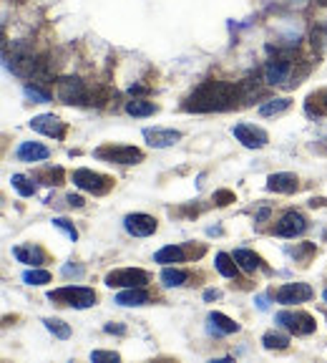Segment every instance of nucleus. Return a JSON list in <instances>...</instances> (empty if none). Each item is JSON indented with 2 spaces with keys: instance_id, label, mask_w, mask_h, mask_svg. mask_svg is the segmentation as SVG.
I'll return each mask as SVG.
<instances>
[{
  "instance_id": "nucleus-1",
  "label": "nucleus",
  "mask_w": 327,
  "mask_h": 363,
  "mask_svg": "<svg viewBox=\"0 0 327 363\" xmlns=\"http://www.w3.org/2000/svg\"><path fill=\"white\" fill-rule=\"evenodd\" d=\"M242 101V86L229 81H204L196 86L189 98L184 101V109L194 114H212V111H229Z\"/></svg>"
},
{
  "instance_id": "nucleus-2",
  "label": "nucleus",
  "mask_w": 327,
  "mask_h": 363,
  "mask_svg": "<svg viewBox=\"0 0 327 363\" xmlns=\"http://www.w3.org/2000/svg\"><path fill=\"white\" fill-rule=\"evenodd\" d=\"M48 300L55 302V305H63V308L84 310L96 305V291L84 288V285H63V288L48 291Z\"/></svg>"
},
{
  "instance_id": "nucleus-3",
  "label": "nucleus",
  "mask_w": 327,
  "mask_h": 363,
  "mask_svg": "<svg viewBox=\"0 0 327 363\" xmlns=\"http://www.w3.org/2000/svg\"><path fill=\"white\" fill-rule=\"evenodd\" d=\"M55 94H58V101L68 103V106L91 103V91H88V86H86L79 76H63V79H58Z\"/></svg>"
},
{
  "instance_id": "nucleus-4",
  "label": "nucleus",
  "mask_w": 327,
  "mask_h": 363,
  "mask_svg": "<svg viewBox=\"0 0 327 363\" xmlns=\"http://www.w3.org/2000/svg\"><path fill=\"white\" fill-rule=\"evenodd\" d=\"M93 157L101 159V162L131 167V164L144 162V151L136 149V146H126V144H106V146H98V149L93 151Z\"/></svg>"
},
{
  "instance_id": "nucleus-5",
  "label": "nucleus",
  "mask_w": 327,
  "mask_h": 363,
  "mask_svg": "<svg viewBox=\"0 0 327 363\" xmlns=\"http://www.w3.org/2000/svg\"><path fill=\"white\" fill-rule=\"evenodd\" d=\"M274 323L279 328H285V331L295 333V336H309L317 328L315 318L309 313H305V310H279L274 315Z\"/></svg>"
},
{
  "instance_id": "nucleus-6",
  "label": "nucleus",
  "mask_w": 327,
  "mask_h": 363,
  "mask_svg": "<svg viewBox=\"0 0 327 363\" xmlns=\"http://www.w3.org/2000/svg\"><path fill=\"white\" fill-rule=\"evenodd\" d=\"M71 179H73V184H76L79 189L96 194V197L111 192V187H114V179H111L109 174H98V172L86 170V167H81V170H73Z\"/></svg>"
},
{
  "instance_id": "nucleus-7",
  "label": "nucleus",
  "mask_w": 327,
  "mask_h": 363,
  "mask_svg": "<svg viewBox=\"0 0 327 363\" xmlns=\"http://www.w3.org/2000/svg\"><path fill=\"white\" fill-rule=\"evenodd\" d=\"M103 283L109 288H144L149 283V272L141 267H116L106 275Z\"/></svg>"
},
{
  "instance_id": "nucleus-8",
  "label": "nucleus",
  "mask_w": 327,
  "mask_h": 363,
  "mask_svg": "<svg viewBox=\"0 0 327 363\" xmlns=\"http://www.w3.org/2000/svg\"><path fill=\"white\" fill-rule=\"evenodd\" d=\"M232 136L247 149H265L269 136H267L265 129L255 127V124H234L232 127Z\"/></svg>"
},
{
  "instance_id": "nucleus-9",
  "label": "nucleus",
  "mask_w": 327,
  "mask_h": 363,
  "mask_svg": "<svg viewBox=\"0 0 327 363\" xmlns=\"http://www.w3.org/2000/svg\"><path fill=\"white\" fill-rule=\"evenodd\" d=\"M312 298H315V291L307 283H287L274 293V300L279 305H300V302H307Z\"/></svg>"
},
{
  "instance_id": "nucleus-10",
  "label": "nucleus",
  "mask_w": 327,
  "mask_h": 363,
  "mask_svg": "<svg viewBox=\"0 0 327 363\" xmlns=\"http://www.w3.org/2000/svg\"><path fill=\"white\" fill-rule=\"evenodd\" d=\"M305 232H307V219L295 210L285 212V215L279 217V222L274 224V235L287 237V240H295V237L305 235Z\"/></svg>"
},
{
  "instance_id": "nucleus-11",
  "label": "nucleus",
  "mask_w": 327,
  "mask_h": 363,
  "mask_svg": "<svg viewBox=\"0 0 327 363\" xmlns=\"http://www.w3.org/2000/svg\"><path fill=\"white\" fill-rule=\"evenodd\" d=\"M156 219L146 212H133V215H126L124 217V230L131 237H152L156 232Z\"/></svg>"
},
{
  "instance_id": "nucleus-12",
  "label": "nucleus",
  "mask_w": 327,
  "mask_h": 363,
  "mask_svg": "<svg viewBox=\"0 0 327 363\" xmlns=\"http://www.w3.org/2000/svg\"><path fill=\"white\" fill-rule=\"evenodd\" d=\"M31 129L51 139H63L66 136V121H61L55 114H38L31 119Z\"/></svg>"
},
{
  "instance_id": "nucleus-13",
  "label": "nucleus",
  "mask_w": 327,
  "mask_h": 363,
  "mask_svg": "<svg viewBox=\"0 0 327 363\" xmlns=\"http://www.w3.org/2000/svg\"><path fill=\"white\" fill-rule=\"evenodd\" d=\"M144 139L149 141V146L154 149H166V146H174L176 141L182 139V132H176V129H144Z\"/></svg>"
},
{
  "instance_id": "nucleus-14",
  "label": "nucleus",
  "mask_w": 327,
  "mask_h": 363,
  "mask_svg": "<svg viewBox=\"0 0 327 363\" xmlns=\"http://www.w3.org/2000/svg\"><path fill=\"white\" fill-rule=\"evenodd\" d=\"M13 257L18 262H25V265H43V262L48 260L46 257V250L41 248V245H33V242H25V245H15L13 248Z\"/></svg>"
},
{
  "instance_id": "nucleus-15",
  "label": "nucleus",
  "mask_w": 327,
  "mask_h": 363,
  "mask_svg": "<svg viewBox=\"0 0 327 363\" xmlns=\"http://www.w3.org/2000/svg\"><path fill=\"white\" fill-rule=\"evenodd\" d=\"M267 189L277 194H292L300 189V179L292 172H277V174L267 177Z\"/></svg>"
},
{
  "instance_id": "nucleus-16",
  "label": "nucleus",
  "mask_w": 327,
  "mask_h": 363,
  "mask_svg": "<svg viewBox=\"0 0 327 363\" xmlns=\"http://www.w3.org/2000/svg\"><path fill=\"white\" fill-rule=\"evenodd\" d=\"M15 157L25 164H33V162H46L51 157V149L48 146L38 144V141H20L18 149H15Z\"/></svg>"
},
{
  "instance_id": "nucleus-17",
  "label": "nucleus",
  "mask_w": 327,
  "mask_h": 363,
  "mask_svg": "<svg viewBox=\"0 0 327 363\" xmlns=\"http://www.w3.org/2000/svg\"><path fill=\"white\" fill-rule=\"evenodd\" d=\"M236 331H239V323L232 321L229 315L219 313V310L209 313V333H214V336H232Z\"/></svg>"
},
{
  "instance_id": "nucleus-18",
  "label": "nucleus",
  "mask_w": 327,
  "mask_h": 363,
  "mask_svg": "<svg viewBox=\"0 0 327 363\" xmlns=\"http://www.w3.org/2000/svg\"><path fill=\"white\" fill-rule=\"evenodd\" d=\"M232 257H234V262L239 265V270L247 272V275H252V272L262 267V257L247 248H236L234 253H232Z\"/></svg>"
},
{
  "instance_id": "nucleus-19",
  "label": "nucleus",
  "mask_w": 327,
  "mask_h": 363,
  "mask_svg": "<svg viewBox=\"0 0 327 363\" xmlns=\"http://www.w3.org/2000/svg\"><path fill=\"white\" fill-rule=\"evenodd\" d=\"M116 302L124 305V308H139V305H146L149 302V293L144 288H126L116 295Z\"/></svg>"
},
{
  "instance_id": "nucleus-20",
  "label": "nucleus",
  "mask_w": 327,
  "mask_h": 363,
  "mask_svg": "<svg viewBox=\"0 0 327 363\" xmlns=\"http://www.w3.org/2000/svg\"><path fill=\"white\" fill-rule=\"evenodd\" d=\"M187 260V253H184L182 245H166L154 255V262L159 265H171V262H184Z\"/></svg>"
},
{
  "instance_id": "nucleus-21",
  "label": "nucleus",
  "mask_w": 327,
  "mask_h": 363,
  "mask_svg": "<svg viewBox=\"0 0 327 363\" xmlns=\"http://www.w3.org/2000/svg\"><path fill=\"white\" fill-rule=\"evenodd\" d=\"M63 177H66V174H63L61 167H53V164H48V167L38 170L36 174H33V179L41 182V184H48V187H61Z\"/></svg>"
},
{
  "instance_id": "nucleus-22",
  "label": "nucleus",
  "mask_w": 327,
  "mask_h": 363,
  "mask_svg": "<svg viewBox=\"0 0 327 363\" xmlns=\"http://www.w3.org/2000/svg\"><path fill=\"white\" fill-rule=\"evenodd\" d=\"M156 111H159L156 103L144 101V98H133V101L126 103V114L128 116H136V119H144V116H154Z\"/></svg>"
},
{
  "instance_id": "nucleus-23",
  "label": "nucleus",
  "mask_w": 327,
  "mask_h": 363,
  "mask_svg": "<svg viewBox=\"0 0 327 363\" xmlns=\"http://www.w3.org/2000/svg\"><path fill=\"white\" fill-rule=\"evenodd\" d=\"M189 280V272L182 267H164L161 270V283L164 288H182Z\"/></svg>"
},
{
  "instance_id": "nucleus-24",
  "label": "nucleus",
  "mask_w": 327,
  "mask_h": 363,
  "mask_svg": "<svg viewBox=\"0 0 327 363\" xmlns=\"http://www.w3.org/2000/svg\"><path fill=\"white\" fill-rule=\"evenodd\" d=\"M214 267L219 270V275H225V278L234 280L236 278V270H239V265L234 262V257L227 253H217V257H214Z\"/></svg>"
},
{
  "instance_id": "nucleus-25",
  "label": "nucleus",
  "mask_w": 327,
  "mask_h": 363,
  "mask_svg": "<svg viewBox=\"0 0 327 363\" xmlns=\"http://www.w3.org/2000/svg\"><path fill=\"white\" fill-rule=\"evenodd\" d=\"M290 106H292V101L287 96L269 98V101H265L260 106V116H279V114H285Z\"/></svg>"
},
{
  "instance_id": "nucleus-26",
  "label": "nucleus",
  "mask_w": 327,
  "mask_h": 363,
  "mask_svg": "<svg viewBox=\"0 0 327 363\" xmlns=\"http://www.w3.org/2000/svg\"><path fill=\"white\" fill-rule=\"evenodd\" d=\"M262 345H265L267 351H285V348H290V338H287L285 333L269 331L262 336Z\"/></svg>"
},
{
  "instance_id": "nucleus-27",
  "label": "nucleus",
  "mask_w": 327,
  "mask_h": 363,
  "mask_svg": "<svg viewBox=\"0 0 327 363\" xmlns=\"http://www.w3.org/2000/svg\"><path fill=\"white\" fill-rule=\"evenodd\" d=\"M11 184L13 189L20 194V197H33L36 194V179L33 177H25V174H13L11 177Z\"/></svg>"
},
{
  "instance_id": "nucleus-28",
  "label": "nucleus",
  "mask_w": 327,
  "mask_h": 363,
  "mask_svg": "<svg viewBox=\"0 0 327 363\" xmlns=\"http://www.w3.org/2000/svg\"><path fill=\"white\" fill-rule=\"evenodd\" d=\"M287 255L295 257V262H300V265H307V262L312 260V255H315V245H312V242H300V245L287 250Z\"/></svg>"
},
{
  "instance_id": "nucleus-29",
  "label": "nucleus",
  "mask_w": 327,
  "mask_h": 363,
  "mask_svg": "<svg viewBox=\"0 0 327 363\" xmlns=\"http://www.w3.org/2000/svg\"><path fill=\"white\" fill-rule=\"evenodd\" d=\"M43 326L48 328L58 340H68L71 338V326L61 318H43Z\"/></svg>"
},
{
  "instance_id": "nucleus-30",
  "label": "nucleus",
  "mask_w": 327,
  "mask_h": 363,
  "mask_svg": "<svg viewBox=\"0 0 327 363\" xmlns=\"http://www.w3.org/2000/svg\"><path fill=\"white\" fill-rule=\"evenodd\" d=\"M309 43H312V49H315L317 53H322V51L327 49V23L312 25V30H309Z\"/></svg>"
},
{
  "instance_id": "nucleus-31",
  "label": "nucleus",
  "mask_w": 327,
  "mask_h": 363,
  "mask_svg": "<svg viewBox=\"0 0 327 363\" xmlns=\"http://www.w3.org/2000/svg\"><path fill=\"white\" fill-rule=\"evenodd\" d=\"M23 94H25V98H31L33 103H51L53 101L51 91L43 89V86H38V84H25Z\"/></svg>"
},
{
  "instance_id": "nucleus-32",
  "label": "nucleus",
  "mask_w": 327,
  "mask_h": 363,
  "mask_svg": "<svg viewBox=\"0 0 327 363\" xmlns=\"http://www.w3.org/2000/svg\"><path fill=\"white\" fill-rule=\"evenodd\" d=\"M23 283L25 285H46V283H51V272L48 270H38V267L25 270L23 272Z\"/></svg>"
},
{
  "instance_id": "nucleus-33",
  "label": "nucleus",
  "mask_w": 327,
  "mask_h": 363,
  "mask_svg": "<svg viewBox=\"0 0 327 363\" xmlns=\"http://www.w3.org/2000/svg\"><path fill=\"white\" fill-rule=\"evenodd\" d=\"M51 222H53V227H58V230H61V232H66L68 240H71V242L79 240V230H76V227H73V224L68 222L66 217H53V219H51Z\"/></svg>"
},
{
  "instance_id": "nucleus-34",
  "label": "nucleus",
  "mask_w": 327,
  "mask_h": 363,
  "mask_svg": "<svg viewBox=\"0 0 327 363\" xmlns=\"http://www.w3.org/2000/svg\"><path fill=\"white\" fill-rule=\"evenodd\" d=\"M91 361L93 363H103V361L116 363V361H121V356L116 351H91Z\"/></svg>"
},
{
  "instance_id": "nucleus-35",
  "label": "nucleus",
  "mask_w": 327,
  "mask_h": 363,
  "mask_svg": "<svg viewBox=\"0 0 327 363\" xmlns=\"http://www.w3.org/2000/svg\"><path fill=\"white\" fill-rule=\"evenodd\" d=\"M109 98H111V91L103 89V86H96V89L91 91V103H96V106H103Z\"/></svg>"
},
{
  "instance_id": "nucleus-36",
  "label": "nucleus",
  "mask_w": 327,
  "mask_h": 363,
  "mask_svg": "<svg viewBox=\"0 0 327 363\" xmlns=\"http://www.w3.org/2000/svg\"><path fill=\"white\" fill-rule=\"evenodd\" d=\"M234 192H229V189H219V192H214V202H217L219 207L229 205V202H234Z\"/></svg>"
},
{
  "instance_id": "nucleus-37",
  "label": "nucleus",
  "mask_w": 327,
  "mask_h": 363,
  "mask_svg": "<svg viewBox=\"0 0 327 363\" xmlns=\"http://www.w3.org/2000/svg\"><path fill=\"white\" fill-rule=\"evenodd\" d=\"M63 275H66V278H71V275H73V278H81V275H84V267H81V265H63Z\"/></svg>"
},
{
  "instance_id": "nucleus-38",
  "label": "nucleus",
  "mask_w": 327,
  "mask_h": 363,
  "mask_svg": "<svg viewBox=\"0 0 327 363\" xmlns=\"http://www.w3.org/2000/svg\"><path fill=\"white\" fill-rule=\"evenodd\" d=\"M66 202H68V207H76V210H81V207L86 205V200H84V197H81V194H73V192L66 197Z\"/></svg>"
},
{
  "instance_id": "nucleus-39",
  "label": "nucleus",
  "mask_w": 327,
  "mask_h": 363,
  "mask_svg": "<svg viewBox=\"0 0 327 363\" xmlns=\"http://www.w3.org/2000/svg\"><path fill=\"white\" fill-rule=\"evenodd\" d=\"M103 331H106V333H116V336H124V333H126V328L119 326V323H106V326H103Z\"/></svg>"
},
{
  "instance_id": "nucleus-40",
  "label": "nucleus",
  "mask_w": 327,
  "mask_h": 363,
  "mask_svg": "<svg viewBox=\"0 0 327 363\" xmlns=\"http://www.w3.org/2000/svg\"><path fill=\"white\" fill-rule=\"evenodd\" d=\"M219 298H222V291H212V288H209V291H204V300L206 302L219 300Z\"/></svg>"
},
{
  "instance_id": "nucleus-41",
  "label": "nucleus",
  "mask_w": 327,
  "mask_h": 363,
  "mask_svg": "<svg viewBox=\"0 0 327 363\" xmlns=\"http://www.w3.org/2000/svg\"><path fill=\"white\" fill-rule=\"evenodd\" d=\"M255 302H257V308H260V310H267V308H269V302H267V295H257Z\"/></svg>"
},
{
  "instance_id": "nucleus-42",
  "label": "nucleus",
  "mask_w": 327,
  "mask_h": 363,
  "mask_svg": "<svg viewBox=\"0 0 327 363\" xmlns=\"http://www.w3.org/2000/svg\"><path fill=\"white\" fill-rule=\"evenodd\" d=\"M267 217H269V210H267V207H262L260 215H257V222H265Z\"/></svg>"
},
{
  "instance_id": "nucleus-43",
  "label": "nucleus",
  "mask_w": 327,
  "mask_h": 363,
  "mask_svg": "<svg viewBox=\"0 0 327 363\" xmlns=\"http://www.w3.org/2000/svg\"><path fill=\"white\" fill-rule=\"evenodd\" d=\"M317 98H320V103H322V109H325V111H327V91H322V94H320V96H317Z\"/></svg>"
},
{
  "instance_id": "nucleus-44",
  "label": "nucleus",
  "mask_w": 327,
  "mask_h": 363,
  "mask_svg": "<svg viewBox=\"0 0 327 363\" xmlns=\"http://www.w3.org/2000/svg\"><path fill=\"white\" fill-rule=\"evenodd\" d=\"M131 94H146V86H131Z\"/></svg>"
},
{
  "instance_id": "nucleus-45",
  "label": "nucleus",
  "mask_w": 327,
  "mask_h": 363,
  "mask_svg": "<svg viewBox=\"0 0 327 363\" xmlns=\"http://www.w3.org/2000/svg\"><path fill=\"white\" fill-rule=\"evenodd\" d=\"M206 235H222V227H209V230H206Z\"/></svg>"
},
{
  "instance_id": "nucleus-46",
  "label": "nucleus",
  "mask_w": 327,
  "mask_h": 363,
  "mask_svg": "<svg viewBox=\"0 0 327 363\" xmlns=\"http://www.w3.org/2000/svg\"><path fill=\"white\" fill-rule=\"evenodd\" d=\"M317 6H322V8H327V0H317Z\"/></svg>"
},
{
  "instance_id": "nucleus-47",
  "label": "nucleus",
  "mask_w": 327,
  "mask_h": 363,
  "mask_svg": "<svg viewBox=\"0 0 327 363\" xmlns=\"http://www.w3.org/2000/svg\"><path fill=\"white\" fill-rule=\"evenodd\" d=\"M322 300H325V302H327V291H325V293H322Z\"/></svg>"
},
{
  "instance_id": "nucleus-48",
  "label": "nucleus",
  "mask_w": 327,
  "mask_h": 363,
  "mask_svg": "<svg viewBox=\"0 0 327 363\" xmlns=\"http://www.w3.org/2000/svg\"><path fill=\"white\" fill-rule=\"evenodd\" d=\"M322 240H327V230H325V235H322Z\"/></svg>"
},
{
  "instance_id": "nucleus-49",
  "label": "nucleus",
  "mask_w": 327,
  "mask_h": 363,
  "mask_svg": "<svg viewBox=\"0 0 327 363\" xmlns=\"http://www.w3.org/2000/svg\"><path fill=\"white\" fill-rule=\"evenodd\" d=\"M297 3H302V0H297Z\"/></svg>"
}]
</instances>
